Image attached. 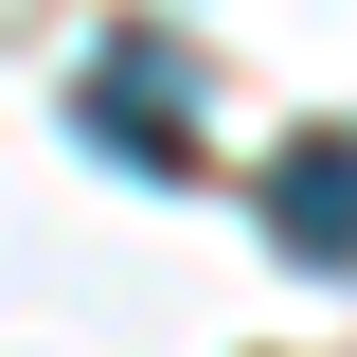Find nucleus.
<instances>
[{
	"instance_id": "nucleus-1",
	"label": "nucleus",
	"mask_w": 357,
	"mask_h": 357,
	"mask_svg": "<svg viewBox=\"0 0 357 357\" xmlns=\"http://www.w3.org/2000/svg\"><path fill=\"white\" fill-rule=\"evenodd\" d=\"M178 107H197V72H178V54H143V36H107V54L72 72V126L126 143L143 178H178Z\"/></svg>"
},
{
	"instance_id": "nucleus-2",
	"label": "nucleus",
	"mask_w": 357,
	"mask_h": 357,
	"mask_svg": "<svg viewBox=\"0 0 357 357\" xmlns=\"http://www.w3.org/2000/svg\"><path fill=\"white\" fill-rule=\"evenodd\" d=\"M268 250L286 268H357V126H304L268 161Z\"/></svg>"
}]
</instances>
